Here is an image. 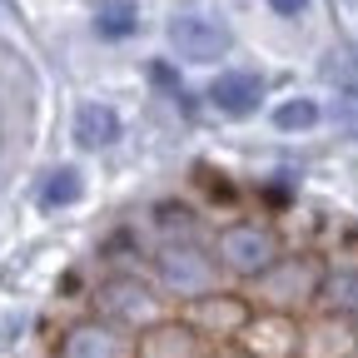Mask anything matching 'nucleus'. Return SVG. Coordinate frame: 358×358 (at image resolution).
Segmentation results:
<instances>
[{"label": "nucleus", "instance_id": "obj_1", "mask_svg": "<svg viewBox=\"0 0 358 358\" xmlns=\"http://www.w3.org/2000/svg\"><path fill=\"white\" fill-rule=\"evenodd\" d=\"M150 279L164 289V299L189 303L224 289V268L199 234H159V244L150 249Z\"/></svg>", "mask_w": 358, "mask_h": 358}, {"label": "nucleus", "instance_id": "obj_2", "mask_svg": "<svg viewBox=\"0 0 358 358\" xmlns=\"http://www.w3.org/2000/svg\"><path fill=\"white\" fill-rule=\"evenodd\" d=\"M95 319H105V324H115L124 334H145L159 319H169V299L134 264H115L110 274L95 284Z\"/></svg>", "mask_w": 358, "mask_h": 358}, {"label": "nucleus", "instance_id": "obj_3", "mask_svg": "<svg viewBox=\"0 0 358 358\" xmlns=\"http://www.w3.org/2000/svg\"><path fill=\"white\" fill-rule=\"evenodd\" d=\"M319 279H324V259H319V254L284 249L259 279L244 284V299H249L254 308L294 313V319H303V313L313 308V299H319Z\"/></svg>", "mask_w": 358, "mask_h": 358}, {"label": "nucleus", "instance_id": "obj_4", "mask_svg": "<svg viewBox=\"0 0 358 358\" xmlns=\"http://www.w3.org/2000/svg\"><path fill=\"white\" fill-rule=\"evenodd\" d=\"M209 249H214V259L224 268V279L249 284V279H259L264 268L284 254V239L274 234V224H264V219H229L214 234Z\"/></svg>", "mask_w": 358, "mask_h": 358}, {"label": "nucleus", "instance_id": "obj_5", "mask_svg": "<svg viewBox=\"0 0 358 358\" xmlns=\"http://www.w3.org/2000/svg\"><path fill=\"white\" fill-rule=\"evenodd\" d=\"M164 35H169V50L185 65H214L234 50V30L214 15H204V10H179L164 25Z\"/></svg>", "mask_w": 358, "mask_h": 358}, {"label": "nucleus", "instance_id": "obj_6", "mask_svg": "<svg viewBox=\"0 0 358 358\" xmlns=\"http://www.w3.org/2000/svg\"><path fill=\"white\" fill-rule=\"evenodd\" d=\"M249 313H254V303L244 299V289H214V294H204V299H189L179 319L194 324L209 343H234L239 329L249 324Z\"/></svg>", "mask_w": 358, "mask_h": 358}, {"label": "nucleus", "instance_id": "obj_7", "mask_svg": "<svg viewBox=\"0 0 358 358\" xmlns=\"http://www.w3.org/2000/svg\"><path fill=\"white\" fill-rule=\"evenodd\" d=\"M204 105L219 120H254L268 110V85L259 70H219L204 85Z\"/></svg>", "mask_w": 358, "mask_h": 358}, {"label": "nucleus", "instance_id": "obj_8", "mask_svg": "<svg viewBox=\"0 0 358 358\" xmlns=\"http://www.w3.org/2000/svg\"><path fill=\"white\" fill-rule=\"evenodd\" d=\"M55 358H134V334L105 324V319H75L60 343H55Z\"/></svg>", "mask_w": 358, "mask_h": 358}, {"label": "nucleus", "instance_id": "obj_9", "mask_svg": "<svg viewBox=\"0 0 358 358\" xmlns=\"http://www.w3.org/2000/svg\"><path fill=\"white\" fill-rule=\"evenodd\" d=\"M234 343H239L249 358H299V319H294V313L254 308Z\"/></svg>", "mask_w": 358, "mask_h": 358}, {"label": "nucleus", "instance_id": "obj_10", "mask_svg": "<svg viewBox=\"0 0 358 358\" xmlns=\"http://www.w3.org/2000/svg\"><path fill=\"white\" fill-rule=\"evenodd\" d=\"M358 348V324L308 308L299 319V358H348Z\"/></svg>", "mask_w": 358, "mask_h": 358}, {"label": "nucleus", "instance_id": "obj_11", "mask_svg": "<svg viewBox=\"0 0 358 358\" xmlns=\"http://www.w3.org/2000/svg\"><path fill=\"white\" fill-rule=\"evenodd\" d=\"M209 338L194 329V324H185L179 313H169V319H159L155 329H145V334H134V358H209Z\"/></svg>", "mask_w": 358, "mask_h": 358}, {"label": "nucleus", "instance_id": "obj_12", "mask_svg": "<svg viewBox=\"0 0 358 358\" xmlns=\"http://www.w3.org/2000/svg\"><path fill=\"white\" fill-rule=\"evenodd\" d=\"M70 140H75V150H85V155H105V150H115V145L124 140V120H120V110L105 105V100H80L75 115H70Z\"/></svg>", "mask_w": 358, "mask_h": 358}, {"label": "nucleus", "instance_id": "obj_13", "mask_svg": "<svg viewBox=\"0 0 358 358\" xmlns=\"http://www.w3.org/2000/svg\"><path fill=\"white\" fill-rule=\"evenodd\" d=\"M268 115V129L284 134V140H299V134H319L329 124V105L319 95H284L264 110Z\"/></svg>", "mask_w": 358, "mask_h": 358}, {"label": "nucleus", "instance_id": "obj_14", "mask_svg": "<svg viewBox=\"0 0 358 358\" xmlns=\"http://www.w3.org/2000/svg\"><path fill=\"white\" fill-rule=\"evenodd\" d=\"M85 169L80 164H50L40 179H35V209L40 214H60V209H75L85 199Z\"/></svg>", "mask_w": 358, "mask_h": 358}, {"label": "nucleus", "instance_id": "obj_15", "mask_svg": "<svg viewBox=\"0 0 358 358\" xmlns=\"http://www.w3.org/2000/svg\"><path fill=\"white\" fill-rule=\"evenodd\" d=\"M319 313H338V319L358 324V264H324L319 279V299H313Z\"/></svg>", "mask_w": 358, "mask_h": 358}, {"label": "nucleus", "instance_id": "obj_16", "mask_svg": "<svg viewBox=\"0 0 358 358\" xmlns=\"http://www.w3.org/2000/svg\"><path fill=\"white\" fill-rule=\"evenodd\" d=\"M134 30H140V10H134L129 0H105L95 10V35L100 40H129Z\"/></svg>", "mask_w": 358, "mask_h": 358}, {"label": "nucleus", "instance_id": "obj_17", "mask_svg": "<svg viewBox=\"0 0 358 358\" xmlns=\"http://www.w3.org/2000/svg\"><path fill=\"white\" fill-rule=\"evenodd\" d=\"M155 224H159V234H199V219H194V209H185V204H155Z\"/></svg>", "mask_w": 358, "mask_h": 358}, {"label": "nucleus", "instance_id": "obj_18", "mask_svg": "<svg viewBox=\"0 0 358 358\" xmlns=\"http://www.w3.org/2000/svg\"><path fill=\"white\" fill-rule=\"evenodd\" d=\"M268 10H274L279 20H303L313 10V0H268Z\"/></svg>", "mask_w": 358, "mask_h": 358}, {"label": "nucleus", "instance_id": "obj_19", "mask_svg": "<svg viewBox=\"0 0 358 358\" xmlns=\"http://www.w3.org/2000/svg\"><path fill=\"white\" fill-rule=\"evenodd\" d=\"M150 80H155L159 90H169V95H179V70H174V65H164V60H150Z\"/></svg>", "mask_w": 358, "mask_h": 358}, {"label": "nucleus", "instance_id": "obj_20", "mask_svg": "<svg viewBox=\"0 0 358 358\" xmlns=\"http://www.w3.org/2000/svg\"><path fill=\"white\" fill-rule=\"evenodd\" d=\"M209 358H249V353H244L239 343H214V348H209Z\"/></svg>", "mask_w": 358, "mask_h": 358}, {"label": "nucleus", "instance_id": "obj_21", "mask_svg": "<svg viewBox=\"0 0 358 358\" xmlns=\"http://www.w3.org/2000/svg\"><path fill=\"white\" fill-rule=\"evenodd\" d=\"M353 65H358V40H353Z\"/></svg>", "mask_w": 358, "mask_h": 358}, {"label": "nucleus", "instance_id": "obj_22", "mask_svg": "<svg viewBox=\"0 0 358 358\" xmlns=\"http://www.w3.org/2000/svg\"><path fill=\"white\" fill-rule=\"evenodd\" d=\"M343 6H358V0H343Z\"/></svg>", "mask_w": 358, "mask_h": 358}, {"label": "nucleus", "instance_id": "obj_23", "mask_svg": "<svg viewBox=\"0 0 358 358\" xmlns=\"http://www.w3.org/2000/svg\"><path fill=\"white\" fill-rule=\"evenodd\" d=\"M348 358H358V348H353V353H348Z\"/></svg>", "mask_w": 358, "mask_h": 358}]
</instances>
